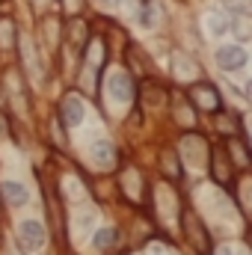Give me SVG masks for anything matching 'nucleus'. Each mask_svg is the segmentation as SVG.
I'll return each mask as SVG.
<instances>
[{
  "instance_id": "nucleus-1",
  "label": "nucleus",
  "mask_w": 252,
  "mask_h": 255,
  "mask_svg": "<svg viewBox=\"0 0 252 255\" xmlns=\"http://www.w3.org/2000/svg\"><path fill=\"white\" fill-rule=\"evenodd\" d=\"M18 238H21L24 250H30V253H36V250L45 247V229H42V223H36V220H21Z\"/></svg>"
},
{
  "instance_id": "nucleus-2",
  "label": "nucleus",
  "mask_w": 252,
  "mask_h": 255,
  "mask_svg": "<svg viewBox=\"0 0 252 255\" xmlns=\"http://www.w3.org/2000/svg\"><path fill=\"white\" fill-rule=\"evenodd\" d=\"M107 89H110V98L113 101H130L133 98V80H130V74L122 71V68L107 77Z\"/></svg>"
},
{
  "instance_id": "nucleus-3",
  "label": "nucleus",
  "mask_w": 252,
  "mask_h": 255,
  "mask_svg": "<svg viewBox=\"0 0 252 255\" xmlns=\"http://www.w3.org/2000/svg\"><path fill=\"white\" fill-rule=\"evenodd\" d=\"M217 65L226 68V71H238V68L247 65V51L241 45H226V48L217 51Z\"/></svg>"
},
{
  "instance_id": "nucleus-4",
  "label": "nucleus",
  "mask_w": 252,
  "mask_h": 255,
  "mask_svg": "<svg viewBox=\"0 0 252 255\" xmlns=\"http://www.w3.org/2000/svg\"><path fill=\"white\" fill-rule=\"evenodd\" d=\"M193 101L202 107V110H220V92L208 83H196L193 86Z\"/></svg>"
},
{
  "instance_id": "nucleus-5",
  "label": "nucleus",
  "mask_w": 252,
  "mask_h": 255,
  "mask_svg": "<svg viewBox=\"0 0 252 255\" xmlns=\"http://www.w3.org/2000/svg\"><path fill=\"white\" fill-rule=\"evenodd\" d=\"M184 229H187V238L190 241H196V247H199V253H208V235H205V229H202V223H199V217L196 214H184Z\"/></svg>"
},
{
  "instance_id": "nucleus-6",
  "label": "nucleus",
  "mask_w": 252,
  "mask_h": 255,
  "mask_svg": "<svg viewBox=\"0 0 252 255\" xmlns=\"http://www.w3.org/2000/svg\"><path fill=\"white\" fill-rule=\"evenodd\" d=\"M83 116H86V107H83V101L80 98H74V95H68L63 101V119L68 128H77L83 122Z\"/></svg>"
},
{
  "instance_id": "nucleus-7",
  "label": "nucleus",
  "mask_w": 252,
  "mask_h": 255,
  "mask_svg": "<svg viewBox=\"0 0 252 255\" xmlns=\"http://www.w3.org/2000/svg\"><path fill=\"white\" fill-rule=\"evenodd\" d=\"M92 160H95V166L110 169V166L116 163V151H113V145H110V142H95V145H92Z\"/></svg>"
},
{
  "instance_id": "nucleus-8",
  "label": "nucleus",
  "mask_w": 252,
  "mask_h": 255,
  "mask_svg": "<svg viewBox=\"0 0 252 255\" xmlns=\"http://www.w3.org/2000/svg\"><path fill=\"white\" fill-rule=\"evenodd\" d=\"M214 178H220V184H229L232 181V169H229V160H226L223 148L214 151Z\"/></svg>"
},
{
  "instance_id": "nucleus-9",
  "label": "nucleus",
  "mask_w": 252,
  "mask_h": 255,
  "mask_svg": "<svg viewBox=\"0 0 252 255\" xmlns=\"http://www.w3.org/2000/svg\"><path fill=\"white\" fill-rule=\"evenodd\" d=\"M0 193L6 196V202H9V205H24V202H27V190H24L21 184H15V181H3Z\"/></svg>"
},
{
  "instance_id": "nucleus-10",
  "label": "nucleus",
  "mask_w": 252,
  "mask_h": 255,
  "mask_svg": "<svg viewBox=\"0 0 252 255\" xmlns=\"http://www.w3.org/2000/svg\"><path fill=\"white\" fill-rule=\"evenodd\" d=\"M116 244V232L113 229H98L95 235H92V247L95 250H110Z\"/></svg>"
},
{
  "instance_id": "nucleus-11",
  "label": "nucleus",
  "mask_w": 252,
  "mask_h": 255,
  "mask_svg": "<svg viewBox=\"0 0 252 255\" xmlns=\"http://www.w3.org/2000/svg\"><path fill=\"white\" fill-rule=\"evenodd\" d=\"M208 33L211 36H226L229 33V18L226 15H208Z\"/></svg>"
},
{
  "instance_id": "nucleus-12",
  "label": "nucleus",
  "mask_w": 252,
  "mask_h": 255,
  "mask_svg": "<svg viewBox=\"0 0 252 255\" xmlns=\"http://www.w3.org/2000/svg\"><path fill=\"white\" fill-rule=\"evenodd\" d=\"M175 77H178V80H193V77H196V65L187 63L181 54L175 57Z\"/></svg>"
},
{
  "instance_id": "nucleus-13",
  "label": "nucleus",
  "mask_w": 252,
  "mask_h": 255,
  "mask_svg": "<svg viewBox=\"0 0 252 255\" xmlns=\"http://www.w3.org/2000/svg\"><path fill=\"white\" fill-rule=\"evenodd\" d=\"M139 24H145V27L154 24V0H142V6H139Z\"/></svg>"
},
{
  "instance_id": "nucleus-14",
  "label": "nucleus",
  "mask_w": 252,
  "mask_h": 255,
  "mask_svg": "<svg viewBox=\"0 0 252 255\" xmlns=\"http://www.w3.org/2000/svg\"><path fill=\"white\" fill-rule=\"evenodd\" d=\"M101 63H104V45H101V39H95L89 45V65H101Z\"/></svg>"
},
{
  "instance_id": "nucleus-15",
  "label": "nucleus",
  "mask_w": 252,
  "mask_h": 255,
  "mask_svg": "<svg viewBox=\"0 0 252 255\" xmlns=\"http://www.w3.org/2000/svg\"><path fill=\"white\" fill-rule=\"evenodd\" d=\"M229 145H232V151H235V157H238V160H241V163H250V157H247V154H244V151H247V148H244V145H241V142H235V139H232V142H229Z\"/></svg>"
},
{
  "instance_id": "nucleus-16",
  "label": "nucleus",
  "mask_w": 252,
  "mask_h": 255,
  "mask_svg": "<svg viewBox=\"0 0 252 255\" xmlns=\"http://www.w3.org/2000/svg\"><path fill=\"white\" fill-rule=\"evenodd\" d=\"M217 255H232V250L229 247H217Z\"/></svg>"
},
{
  "instance_id": "nucleus-17",
  "label": "nucleus",
  "mask_w": 252,
  "mask_h": 255,
  "mask_svg": "<svg viewBox=\"0 0 252 255\" xmlns=\"http://www.w3.org/2000/svg\"><path fill=\"white\" fill-rule=\"evenodd\" d=\"M247 95L252 98V80H247Z\"/></svg>"
},
{
  "instance_id": "nucleus-18",
  "label": "nucleus",
  "mask_w": 252,
  "mask_h": 255,
  "mask_svg": "<svg viewBox=\"0 0 252 255\" xmlns=\"http://www.w3.org/2000/svg\"><path fill=\"white\" fill-rule=\"evenodd\" d=\"M104 3H113V0H104Z\"/></svg>"
},
{
  "instance_id": "nucleus-19",
  "label": "nucleus",
  "mask_w": 252,
  "mask_h": 255,
  "mask_svg": "<svg viewBox=\"0 0 252 255\" xmlns=\"http://www.w3.org/2000/svg\"><path fill=\"white\" fill-rule=\"evenodd\" d=\"M250 244H252V235H250Z\"/></svg>"
},
{
  "instance_id": "nucleus-20",
  "label": "nucleus",
  "mask_w": 252,
  "mask_h": 255,
  "mask_svg": "<svg viewBox=\"0 0 252 255\" xmlns=\"http://www.w3.org/2000/svg\"><path fill=\"white\" fill-rule=\"evenodd\" d=\"M36 3H42V0H36Z\"/></svg>"
},
{
  "instance_id": "nucleus-21",
  "label": "nucleus",
  "mask_w": 252,
  "mask_h": 255,
  "mask_svg": "<svg viewBox=\"0 0 252 255\" xmlns=\"http://www.w3.org/2000/svg\"><path fill=\"white\" fill-rule=\"evenodd\" d=\"M0 130H3V125H0Z\"/></svg>"
}]
</instances>
